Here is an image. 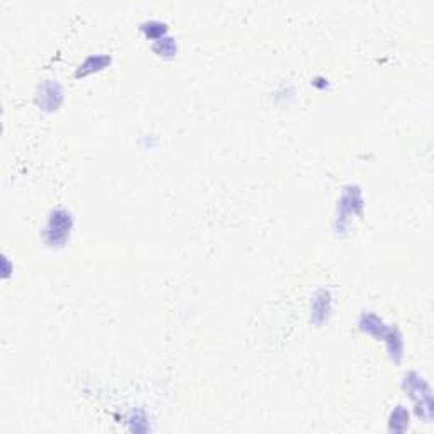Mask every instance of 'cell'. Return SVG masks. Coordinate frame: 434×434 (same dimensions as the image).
Listing matches in <instances>:
<instances>
[{
  "instance_id": "6da1fadb",
  "label": "cell",
  "mask_w": 434,
  "mask_h": 434,
  "mask_svg": "<svg viewBox=\"0 0 434 434\" xmlns=\"http://www.w3.org/2000/svg\"><path fill=\"white\" fill-rule=\"evenodd\" d=\"M358 329L363 334L375 338L377 341H384L390 362L401 365L404 360V336L401 329L395 324L385 322L384 317L372 311H365L358 317Z\"/></svg>"
},
{
  "instance_id": "7a4b0ae2",
  "label": "cell",
  "mask_w": 434,
  "mask_h": 434,
  "mask_svg": "<svg viewBox=\"0 0 434 434\" xmlns=\"http://www.w3.org/2000/svg\"><path fill=\"white\" fill-rule=\"evenodd\" d=\"M365 210V197L362 187L356 183H348L343 188L336 205V216H334L333 229L338 236H346L350 233L355 217H362Z\"/></svg>"
},
{
  "instance_id": "3957f363",
  "label": "cell",
  "mask_w": 434,
  "mask_h": 434,
  "mask_svg": "<svg viewBox=\"0 0 434 434\" xmlns=\"http://www.w3.org/2000/svg\"><path fill=\"white\" fill-rule=\"evenodd\" d=\"M75 219L73 214L64 207L50 209L45 224L41 227V239L46 248L63 249L70 243Z\"/></svg>"
},
{
  "instance_id": "277c9868",
  "label": "cell",
  "mask_w": 434,
  "mask_h": 434,
  "mask_svg": "<svg viewBox=\"0 0 434 434\" xmlns=\"http://www.w3.org/2000/svg\"><path fill=\"white\" fill-rule=\"evenodd\" d=\"M402 390L414 404V414L419 421L433 423V389L418 372H407L402 378Z\"/></svg>"
},
{
  "instance_id": "5b68a950",
  "label": "cell",
  "mask_w": 434,
  "mask_h": 434,
  "mask_svg": "<svg viewBox=\"0 0 434 434\" xmlns=\"http://www.w3.org/2000/svg\"><path fill=\"white\" fill-rule=\"evenodd\" d=\"M64 101V90L63 85L58 80L48 79L42 80L36 88V96L34 102L40 107V110L46 114H53L62 107Z\"/></svg>"
},
{
  "instance_id": "8992f818",
  "label": "cell",
  "mask_w": 434,
  "mask_h": 434,
  "mask_svg": "<svg viewBox=\"0 0 434 434\" xmlns=\"http://www.w3.org/2000/svg\"><path fill=\"white\" fill-rule=\"evenodd\" d=\"M333 294L326 287H319L311 295V322L316 328H321L328 322L333 312Z\"/></svg>"
},
{
  "instance_id": "52a82bcc",
  "label": "cell",
  "mask_w": 434,
  "mask_h": 434,
  "mask_svg": "<svg viewBox=\"0 0 434 434\" xmlns=\"http://www.w3.org/2000/svg\"><path fill=\"white\" fill-rule=\"evenodd\" d=\"M113 64V57L107 53H93L88 55L75 70V79H85V76L93 75V73L104 72Z\"/></svg>"
},
{
  "instance_id": "ba28073f",
  "label": "cell",
  "mask_w": 434,
  "mask_h": 434,
  "mask_svg": "<svg viewBox=\"0 0 434 434\" xmlns=\"http://www.w3.org/2000/svg\"><path fill=\"white\" fill-rule=\"evenodd\" d=\"M411 428V412L406 406L399 404L395 406L389 414V421H387V429L389 433L402 434Z\"/></svg>"
},
{
  "instance_id": "9c48e42d",
  "label": "cell",
  "mask_w": 434,
  "mask_h": 434,
  "mask_svg": "<svg viewBox=\"0 0 434 434\" xmlns=\"http://www.w3.org/2000/svg\"><path fill=\"white\" fill-rule=\"evenodd\" d=\"M139 29H141V33L146 36V40H149L153 42L161 40L163 36L169 34V24H166L165 21H160V19L144 21V23L141 24Z\"/></svg>"
},
{
  "instance_id": "30bf717a",
  "label": "cell",
  "mask_w": 434,
  "mask_h": 434,
  "mask_svg": "<svg viewBox=\"0 0 434 434\" xmlns=\"http://www.w3.org/2000/svg\"><path fill=\"white\" fill-rule=\"evenodd\" d=\"M153 51L163 59H171L177 57L178 42L173 36L166 34V36H163L161 40L153 42Z\"/></svg>"
},
{
  "instance_id": "8fae6325",
  "label": "cell",
  "mask_w": 434,
  "mask_h": 434,
  "mask_svg": "<svg viewBox=\"0 0 434 434\" xmlns=\"http://www.w3.org/2000/svg\"><path fill=\"white\" fill-rule=\"evenodd\" d=\"M129 431L132 433H148L152 431V426H149L148 414L143 409H135L127 414L126 418Z\"/></svg>"
},
{
  "instance_id": "7c38bea8",
  "label": "cell",
  "mask_w": 434,
  "mask_h": 434,
  "mask_svg": "<svg viewBox=\"0 0 434 434\" xmlns=\"http://www.w3.org/2000/svg\"><path fill=\"white\" fill-rule=\"evenodd\" d=\"M312 85L317 90H328L329 88V81H328V79H324V76H316V79L312 80Z\"/></svg>"
},
{
  "instance_id": "4fadbf2b",
  "label": "cell",
  "mask_w": 434,
  "mask_h": 434,
  "mask_svg": "<svg viewBox=\"0 0 434 434\" xmlns=\"http://www.w3.org/2000/svg\"><path fill=\"white\" fill-rule=\"evenodd\" d=\"M8 275H11V265H8V256H4V280H7Z\"/></svg>"
}]
</instances>
